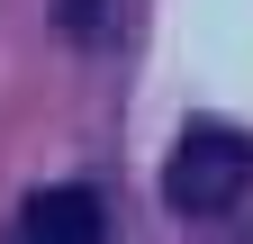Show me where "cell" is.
<instances>
[{"instance_id": "cell-1", "label": "cell", "mask_w": 253, "mask_h": 244, "mask_svg": "<svg viewBox=\"0 0 253 244\" xmlns=\"http://www.w3.org/2000/svg\"><path fill=\"white\" fill-rule=\"evenodd\" d=\"M244 181H253V145L235 127H190L172 145V163H163V199L181 217H217V208L244 199Z\"/></svg>"}, {"instance_id": "cell-2", "label": "cell", "mask_w": 253, "mask_h": 244, "mask_svg": "<svg viewBox=\"0 0 253 244\" xmlns=\"http://www.w3.org/2000/svg\"><path fill=\"white\" fill-rule=\"evenodd\" d=\"M27 244H100V199L90 190H37L27 199Z\"/></svg>"}, {"instance_id": "cell-3", "label": "cell", "mask_w": 253, "mask_h": 244, "mask_svg": "<svg viewBox=\"0 0 253 244\" xmlns=\"http://www.w3.org/2000/svg\"><path fill=\"white\" fill-rule=\"evenodd\" d=\"M63 27H73V37H100V0H63V9H54Z\"/></svg>"}]
</instances>
